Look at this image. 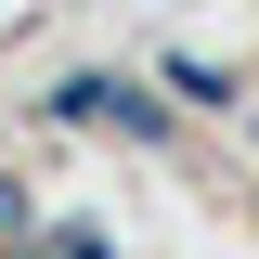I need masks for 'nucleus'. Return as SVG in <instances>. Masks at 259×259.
<instances>
[{
	"label": "nucleus",
	"instance_id": "obj_1",
	"mask_svg": "<svg viewBox=\"0 0 259 259\" xmlns=\"http://www.w3.org/2000/svg\"><path fill=\"white\" fill-rule=\"evenodd\" d=\"M52 117H117L130 143H168V104H156V91H130V78H65Z\"/></svg>",
	"mask_w": 259,
	"mask_h": 259
},
{
	"label": "nucleus",
	"instance_id": "obj_2",
	"mask_svg": "<svg viewBox=\"0 0 259 259\" xmlns=\"http://www.w3.org/2000/svg\"><path fill=\"white\" fill-rule=\"evenodd\" d=\"M39 259H117V246H104V233H52Z\"/></svg>",
	"mask_w": 259,
	"mask_h": 259
}]
</instances>
